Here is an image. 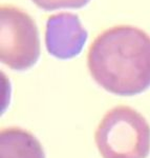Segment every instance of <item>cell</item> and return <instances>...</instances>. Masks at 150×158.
<instances>
[{
	"mask_svg": "<svg viewBox=\"0 0 150 158\" xmlns=\"http://www.w3.org/2000/svg\"><path fill=\"white\" fill-rule=\"evenodd\" d=\"M40 57L36 22L19 7L2 6L0 10V59L16 71L29 70Z\"/></svg>",
	"mask_w": 150,
	"mask_h": 158,
	"instance_id": "3",
	"label": "cell"
},
{
	"mask_svg": "<svg viewBox=\"0 0 150 158\" xmlns=\"http://www.w3.org/2000/svg\"><path fill=\"white\" fill-rule=\"evenodd\" d=\"M87 39V32L77 15L59 13L46 22L45 42L47 51L59 59H70L81 53Z\"/></svg>",
	"mask_w": 150,
	"mask_h": 158,
	"instance_id": "4",
	"label": "cell"
},
{
	"mask_svg": "<svg viewBox=\"0 0 150 158\" xmlns=\"http://www.w3.org/2000/svg\"><path fill=\"white\" fill-rule=\"evenodd\" d=\"M87 64L106 91L120 96L143 93L150 86V36L130 25L110 27L91 43Z\"/></svg>",
	"mask_w": 150,
	"mask_h": 158,
	"instance_id": "1",
	"label": "cell"
},
{
	"mask_svg": "<svg viewBox=\"0 0 150 158\" xmlns=\"http://www.w3.org/2000/svg\"><path fill=\"white\" fill-rule=\"evenodd\" d=\"M102 158H146L150 127L138 111L119 106L106 113L95 134Z\"/></svg>",
	"mask_w": 150,
	"mask_h": 158,
	"instance_id": "2",
	"label": "cell"
},
{
	"mask_svg": "<svg viewBox=\"0 0 150 158\" xmlns=\"http://www.w3.org/2000/svg\"><path fill=\"white\" fill-rule=\"evenodd\" d=\"M37 6L45 11L58 9H80L85 6L90 0H32Z\"/></svg>",
	"mask_w": 150,
	"mask_h": 158,
	"instance_id": "6",
	"label": "cell"
},
{
	"mask_svg": "<svg viewBox=\"0 0 150 158\" xmlns=\"http://www.w3.org/2000/svg\"><path fill=\"white\" fill-rule=\"evenodd\" d=\"M0 158H45V153L32 133L20 128H6L0 133Z\"/></svg>",
	"mask_w": 150,
	"mask_h": 158,
	"instance_id": "5",
	"label": "cell"
}]
</instances>
